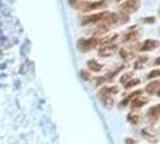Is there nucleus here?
<instances>
[{
    "instance_id": "nucleus-1",
    "label": "nucleus",
    "mask_w": 160,
    "mask_h": 144,
    "mask_svg": "<svg viewBox=\"0 0 160 144\" xmlns=\"http://www.w3.org/2000/svg\"><path fill=\"white\" fill-rule=\"evenodd\" d=\"M141 5V0H128L126 3L122 4L120 6V11L124 12L125 15H129V13H133L135 12Z\"/></svg>"
},
{
    "instance_id": "nucleus-2",
    "label": "nucleus",
    "mask_w": 160,
    "mask_h": 144,
    "mask_svg": "<svg viewBox=\"0 0 160 144\" xmlns=\"http://www.w3.org/2000/svg\"><path fill=\"white\" fill-rule=\"evenodd\" d=\"M105 6V1L104 0H100V1H94V3H80L76 5L77 9L82 10V11H93Z\"/></svg>"
},
{
    "instance_id": "nucleus-3",
    "label": "nucleus",
    "mask_w": 160,
    "mask_h": 144,
    "mask_svg": "<svg viewBox=\"0 0 160 144\" xmlns=\"http://www.w3.org/2000/svg\"><path fill=\"white\" fill-rule=\"evenodd\" d=\"M97 43H98L97 39H87V40H80L77 46L81 52H88L97 46Z\"/></svg>"
},
{
    "instance_id": "nucleus-4",
    "label": "nucleus",
    "mask_w": 160,
    "mask_h": 144,
    "mask_svg": "<svg viewBox=\"0 0 160 144\" xmlns=\"http://www.w3.org/2000/svg\"><path fill=\"white\" fill-rule=\"evenodd\" d=\"M106 15H107V12L97 13V15H89V16H86L84 18H82L81 23H82V25H87V24H91V23H99L100 20H102V18Z\"/></svg>"
},
{
    "instance_id": "nucleus-5",
    "label": "nucleus",
    "mask_w": 160,
    "mask_h": 144,
    "mask_svg": "<svg viewBox=\"0 0 160 144\" xmlns=\"http://www.w3.org/2000/svg\"><path fill=\"white\" fill-rule=\"evenodd\" d=\"M159 46V41L156 40H147L142 43V46H140V50L146 52V50H152L154 48H156Z\"/></svg>"
},
{
    "instance_id": "nucleus-6",
    "label": "nucleus",
    "mask_w": 160,
    "mask_h": 144,
    "mask_svg": "<svg viewBox=\"0 0 160 144\" xmlns=\"http://www.w3.org/2000/svg\"><path fill=\"white\" fill-rule=\"evenodd\" d=\"M116 49H117V46H116V45H113V46H112V43L105 45V46L100 49V55H101V56L111 55V54H113V52H114Z\"/></svg>"
},
{
    "instance_id": "nucleus-7",
    "label": "nucleus",
    "mask_w": 160,
    "mask_h": 144,
    "mask_svg": "<svg viewBox=\"0 0 160 144\" xmlns=\"http://www.w3.org/2000/svg\"><path fill=\"white\" fill-rule=\"evenodd\" d=\"M160 117V105H156L154 107H152L149 110H148V118L153 121H155L158 118Z\"/></svg>"
},
{
    "instance_id": "nucleus-8",
    "label": "nucleus",
    "mask_w": 160,
    "mask_h": 144,
    "mask_svg": "<svg viewBox=\"0 0 160 144\" xmlns=\"http://www.w3.org/2000/svg\"><path fill=\"white\" fill-rule=\"evenodd\" d=\"M148 102V99L146 97H136L131 101V107L133 108H137V107H142L143 105H146Z\"/></svg>"
},
{
    "instance_id": "nucleus-9",
    "label": "nucleus",
    "mask_w": 160,
    "mask_h": 144,
    "mask_svg": "<svg viewBox=\"0 0 160 144\" xmlns=\"http://www.w3.org/2000/svg\"><path fill=\"white\" fill-rule=\"evenodd\" d=\"M160 88V82H150L147 86H146V91L149 94H153L155 91H158V89Z\"/></svg>"
},
{
    "instance_id": "nucleus-10",
    "label": "nucleus",
    "mask_w": 160,
    "mask_h": 144,
    "mask_svg": "<svg viewBox=\"0 0 160 144\" xmlns=\"http://www.w3.org/2000/svg\"><path fill=\"white\" fill-rule=\"evenodd\" d=\"M88 67L94 72H98V71H100L102 69V65L99 64L98 61H95V60H89L88 61Z\"/></svg>"
},
{
    "instance_id": "nucleus-11",
    "label": "nucleus",
    "mask_w": 160,
    "mask_h": 144,
    "mask_svg": "<svg viewBox=\"0 0 160 144\" xmlns=\"http://www.w3.org/2000/svg\"><path fill=\"white\" fill-rule=\"evenodd\" d=\"M139 79H133V80H129V83H126L125 84V88L126 89H129V88H131V86H134V85H137L139 84Z\"/></svg>"
},
{
    "instance_id": "nucleus-12",
    "label": "nucleus",
    "mask_w": 160,
    "mask_h": 144,
    "mask_svg": "<svg viewBox=\"0 0 160 144\" xmlns=\"http://www.w3.org/2000/svg\"><path fill=\"white\" fill-rule=\"evenodd\" d=\"M158 76H160V70H154L148 75V78H154V77H158Z\"/></svg>"
},
{
    "instance_id": "nucleus-13",
    "label": "nucleus",
    "mask_w": 160,
    "mask_h": 144,
    "mask_svg": "<svg viewBox=\"0 0 160 144\" xmlns=\"http://www.w3.org/2000/svg\"><path fill=\"white\" fill-rule=\"evenodd\" d=\"M129 119H130V121H133V123H137L139 117H137V115H129Z\"/></svg>"
},
{
    "instance_id": "nucleus-14",
    "label": "nucleus",
    "mask_w": 160,
    "mask_h": 144,
    "mask_svg": "<svg viewBox=\"0 0 160 144\" xmlns=\"http://www.w3.org/2000/svg\"><path fill=\"white\" fill-rule=\"evenodd\" d=\"M131 76H133V73H126L125 76H123V77H122V79H120V80H122V82H126V79H128V78H130Z\"/></svg>"
},
{
    "instance_id": "nucleus-15",
    "label": "nucleus",
    "mask_w": 160,
    "mask_h": 144,
    "mask_svg": "<svg viewBox=\"0 0 160 144\" xmlns=\"http://www.w3.org/2000/svg\"><path fill=\"white\" fill-rule=\"evenodd\" d=\"M154 20H155V18H154V17H148V18H146V19H145V22H146V23H154Z\"/></svg>"
},
{
    "instance_id": "nucleus-16",
    "label": "nucleus",
    "mask_w": 160,
    "mask_h": 144,
    "mask_svg": "<svg viewBox=\"0 0 160 144\" xmlns=\"http://www.w3.org/2000/svg\"><path fill=\"white\" fill-rule=\"evenodd\" d=\"M81 75H82V77H83L84 79H89V73H88L87 71H82Z\"/></svg>"
},
{
    "instance_id": "nucleus-17",
    "label": "nucleus",
    "mask_w": 160,
    "mask_h": 144,
    "mask_svg": "<svg viewBox=\"0 0 160 144\" xmlns=\"http://www.w3.org/2000/svg\"><path fill=\"white\" fill-rule=\"evenodd\" d=\"M155 65H160V58H158V59L155 60Z\"/></svg>"
},
{
    "instance_id": "nucleus-18",
    "label": "nucleus",
    "mask_w": 160,
    "mask_h": 144,
    "mask_svg": "<svg viewBox=\"0 0 160 144\" xmlns=\"http://www.w3.org/2000/svg\"><path fill=\"white\" fill-rule=\"evenodd\" d=\"M76 1H78V0H70V3H71V4H75Z\"/></svg>"
},
{
    "instance_id": "nucleus-19",
    "label": "nucleus",
    "mask_w": 160,
    "mask_h": 144,
    "mask_svg": "<svg viewBox=\"0 0 160 144\" xmlns=\"http://www.w3.org/2000/svg\"><path fill=\"white\" fill-rule=\"evenodd\" d=\"M158 91H159V93H158V95H159V96H160V90H158Z\"/></svg>"
},
{
    "instance_id": "nucleus-20",
    "label": "nucleus",
    "mask_w": 160,
    "mask_h": 144,
    "mask_svg": "<svg viewBox=\"0 0 160 144\" xmlns=\"http://www.w3.org/2000/svg\"><path fill=\"white\" fill-rule=\"evenodd\" d=\"M118 1H120V0H118Z\"/></svg>"
}]
</instances>
